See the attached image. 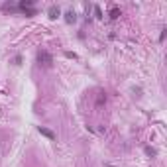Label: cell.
Listing matches in <instances>:
<instances>
[{
  "label": "cell",
  "instance_id": "cell-4",
  "mask_svg": "<svg viewBox=\"0 0 167 167\" xmlns=\"http://www.w3.org/2000/svg\"><path fill=\"white\" fill-rule=\"evenodd\" d=\"M67 22H75V14H73V12H67Z\"/></svg>",
  "mask_w": 167,
  "mask_h": 167
},
{
  "label": "cell",
  "instance_id": "cell-2",
  "mask_svg": "<svg viewBox=\"0 0 167 167\" xmlns=\"http://www.w3.org/2000/svg\"><path fill=\"white\" fill-rule=\"evenodd\" d=\"M37 130H39V134H43L45 138H49V140H55V134H53V132H49L47 128H41V126H39Z\"/></svg>",
  "mask_w": 167,
  "mask_h": 167
},
{
  "label": "cell",
  "instance_id": "cell-1",
  "mask_svg": "<svg viewBox=\"0 0 167 167\" xmlns=\"http://www.w3.org/2000/svg\"><path fill=\"white\" fill-rule=\"evenodd\" d=\"M37 59H39V61H43V65H51V55H49L47 51H39Z\"/></svg>",
  "mask_w": 167,
  "mask_h": 167
},
{
  "label": "cell",
  "instance_id": "cell-5",
  "mask_svg": "<svg viewBox=\"0 0 167 167\" xmlns=\"http://www.w3.org/2000/svg\"><path fill=\"white\" fill-rule=\"evenodd\" d=\"M32 0H26V2H20V6H22V8H26V6H32Z\"/></svg>",
  "mask_w": 167,
  "mask_h": 167
},
{
  "label": "cell",
  "instance_id": "cell-3",
  "mask_svg": "<svg viewBox=\"0 0 167 167\" xmlns=\"http://www.w3.org/2000/svg\"><path fill=\"white\" fill-rule=\"evenodd\" d=\"M49 16H51V18H57V16H59V8L51 6V8H49Z\"/></svg>",
  "mask_w": 167,
  "mask_h": 167
},
{
  "label": "cell",
  "instance_id": "cell-7",
  "mask_svg": "<svg viewBox=\"0 0 167 167\" xmlns=\"http://www.w3.org/2000/svg\"><path fill=\"white\" fill-rule=\"evenodd\" d=\"M110 18H112V20L118 18V10H112V12H110Z\"/></svg>",
  "mask_w": 167,
  "mask_h": 167
},
{
  "label": "cell",
  "instance_id": "cell-6",
  "mask_svg": "<svg viewBox=\"0 0 167 167\" xmlns=\"http://www.w3.org/2000/svg\"><path fill=\"white\" fill-rule=\"evenodd\" d=\"M145 153H148V155H155V149H151V148H145Z\"/></svg>",
  "mask_w": 167,
  "mask_h": 167
}]
</instances>
